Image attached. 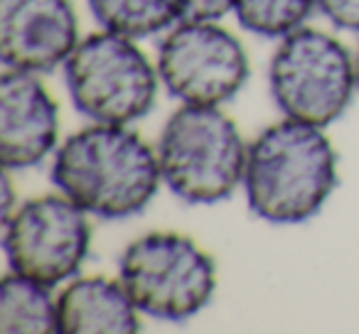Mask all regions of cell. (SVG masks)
<instances>
[{
	"instance_id": "7a4b0ae2",
	"label": "cell",
	"mask_w": 359,
	"mask_h": 334,
	"mask_svg": "<svg viewBox=\"0 0 359 334\" xmlns=\"http://www.w3.org/2000/svg\"><path fill=\"white\" fill-rule=\"evenodd\" d=\"M337 187V153L320 125L283 118L264 128L246 153L244 190L271 224L313 219Z\"/></svg>"
},
{
	"instance_id": "e0dca14e",
	"label": "cell",
	"mask_w": 359,
	"mask_h": 334,
	"mask_svg": "<svg viewBox=\"0 0 359 334\" xmlns=\"http://www.w3.org/2000/svg\"><path fill=\"white\" fill-rule=\"evenodd\" d=\"M20 204V202H18ZM15 195H13V180H11V170H6V175H3V219H8V216L15 211Z\"/></svg>"
},
{
	"instance_id": "8fae6325",
	"label": "cell",
	"mask_w": 359,
	"mask_h": 334,
	"mask_svg": "<svg viewBox=\"0 0 359 334\" xmlns=\"http://www.w3.org/2000/svg\"><path fill=\"white\" fill-rule=\"evenodd\" d=\"M62 334H135L140 319L126 285L106 275L76 278L57 298Z\"/></svg>"
},
{
	"instance_id": "6da1fadb",
	"label": "cell",
	"mask_w": 359,
	"mask_h": 334,
	"mask_svg": "<svg viewBox=\"0 0 359 334\" xmlns=\"http://www.w3.org/2000/svg\"><path fill=\"white\" fill-rule=\"evenodd\" d=\"M52 180L101 219L140 214L163 182L158 153L123 123H94L60 145Z\"/></svg>"
},
{
	"instance_id": "52a82bcc",
	"label": "cell",
	"mask_w": 359,
	"mask_h": 334,
	"mask_svg": "<svg viewBox=\"0 0 359 334\" xmlns=\"http://www.w3.org/2000/svg\"><path fill=\"white\" fill-rule=\"evenodd\" d=\"M89 244V211L65 192L25 200L3 219V251L11 270L52 288L79 273Z\"/></svg>"
},
{
	"instance_id": "ba28073f",
	"label": "cell",
	"mask_w": 359,
	"mask_h": 334,
	"mask_svg": "<svg viewBox=\"0 0 359 334\" xmlns=\"http://www.w3.org/2000/svg\"><path fill=\"white\" fill-rule=\"evenodd\" d=\"M158 74L182 104L222 106L244 89L249 57L241 42L217 22L182 20L160 45Z\"/></svg>"
},
{
	"instance_id": "9c48e42d",
	"label": "cell",
	"mask_w": 359,
	"mask_h": 334,
	"mask_svg": "<svg viewBox=\"0 0 359 334\" xmlns=\"http://www.w3.org/2000/svg\"><path fill=\"white\" fill-rule=\"evenodd\" d=\"M79 45L69 0H0V60L11 69L47 74Z\"/></svg>"
},
{
	"instance_id": "2e32d148",
	"label": "cell",
	"mask_w": 359,
	"mask_h": 334,
	"mask_svg": "<svg viewBox=\"0 0 359 334\" xmlns=\"http://www.w3.org/2000/svg\"><path fill=\"white\" fill-rule=\"evenodd\" d=\"M234 13V0H185V20L217 22Z\"/></svg>"
},
{
	"instance_id": "5bb4252c",
	"label": "cell",
	"mask_w": 359,
	"mask_h": 334,
	"mask_svg": "<svg viewBox=\"0 0 359 334\" xmlns=\"http://www.w3.org/2000/svg\"><path fill=\"white\" fill-rule=\"evenodd\" d=\"M318 0H234V15L244 30L261 37H285L303 27Z\"/></svg>"
},
{
	"instance_id": "3957f363",
	"label": "cell",
	"mask_w": 359,
	"mask_h": 334,
	"mask_svg": "<svg viewBox=\"0 0 359 334\" xmlns=\"http://www.w3.org/2000/svg\"><path fill=\"white\" fill-rule=\"evenodd\" d=\"M246 153L236 123L219 106L185 104L158 140L163 182L187 204H217L244 185Z\"/></svg>"
},
{
	"instance_id": "ac0fdd59",
	"label": "cell",
	"mask_w": 359,
	"mask_h": 334,
	"mask_svg": "<svg viewBox=\"0 0 359 334\" xmlns=\"http://www.w3.org/2000/svg\"><path fill=\"white\" fill-rule=\"evenodd\" d=\"M354 74H357V89H359V50L354 55Z\"/></svg>"
},
{
	"instance_id": "7c38bea8",
	"label": "cell",
	"mask_w": 359,
	"mask_h": 334,
	"mask_svg": "<svg viewBox=\"0 0 359 334\" xmlns=\"http://www.w3.org/2000/svg\"><path fill=\"white\" fill-rule=\"evenodd\" d=\"M0 329L8 334H55L60 332V309L52 285L6 273L0 283Z\"/></svg>"
},
{
	"instance_id": "277c9868",
	"label": "cell",
	"mask_w": 359,
	"mask_h": 334,
	"mask_svg": "<svg viewBox=\"0 0 359 334\" xmlns=\"http://www.w3.org/2000/svg\"><path fill=\"white\" fill-rule=\"evenodd\" d=\"M118 275L140 312L168 322L195 317L217 290L212 256L177 231H150L130 241L121 256Z\"/></svg>"
},
{
	"instance_id": "30bf717a",
	"label": "cell",
	"mask_w": 359,
	"mask_h": 334,
	"mask_svg": "<svg viewBox=\"0 0 359 334\" xmlns=\"http://www.w3.org/2000/svg\"><path fill=\"white\" fill-rule=\"evenodd\" d=\"M60 109L37 74L8 67L0 76V162L27 170L55 150Z\"/></svg>"
},
{
	"instance_id": "8992f818",
	"label": "cell",
	"mask_w": 359,
	"mask_h": 334,
	"mask_svg": "<svg viewBox=\"0 0 359 334\" xmlns=\"http://www.w3.org/2000/svg\"><path fill=\"white\" fill-rule=\"evenodd\" d=\"M160 74L130 37L94 32L65 62L76 111L94 123H133L155 104Z\"/></svg>"
},
{
	"instance_id": "4fadbf2b",
	"label": "cell",
	"mask_w": 359,
	"mask_h": 334,
	"mask_svg": "<svg viewBox=\"0 0 359 334\" xmlns=\"http://www.w3.org/2000/svg\"><path fill=\"white\" fill-rule=\"evenodd\" d=\"M96 22L116 35L143 40L185 20V0H89Z\"/></svg>"
},
{
	"instance_id": "5b68a950",
	"label": "cell",
	"mask_w": 359,
	"mask_h": 334,
	"mask_svg": "<svg viewBox=\"0 0 359 334\" xmlns=\"http://www.w3.org/2000/svg\"><path fill=\"white\" fill-rule=\"evenodd\" d=\"M271 96L285 118L330 125L347 111L357 89L354 60L347 47L315 27L288 32L269 67Z\"/></svg>"
},
{
	"instance_id": "9a60e30c",
	"label": "cell",
	"mask_w": 359,
	"mask_h": 334,
	"mask_svg": "<svg viewBox=\"0 0 359 334\" xmlns=\"http://www.w3.org/2000/svg\"><path fill=\"white\" fill-rule=\"evenodd\" d=\"M318 8L334 27L359 32V0H318Z\"/></svg>"
}]
</instances>
